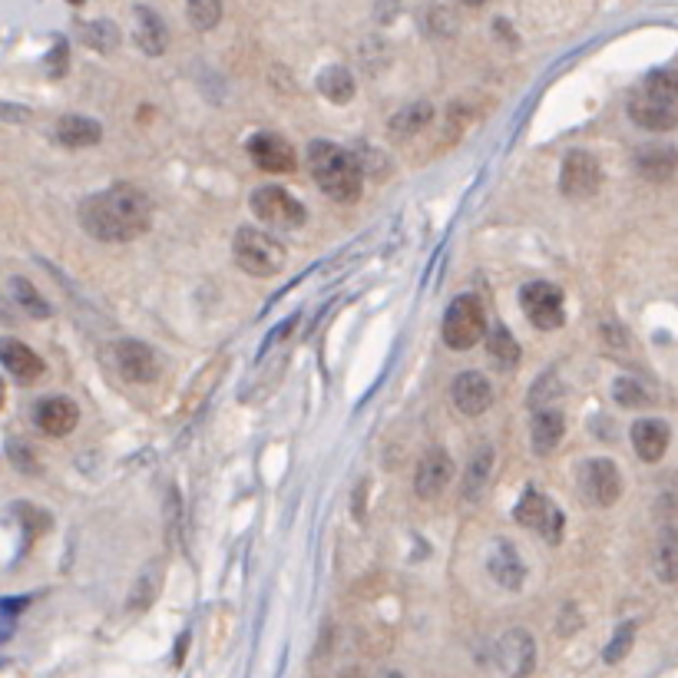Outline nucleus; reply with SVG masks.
Returning <instances> with one entry per match:
<instances>
[{
    "label": "nucleus",
    "instance_id": "obj_36",
    "mask_svg": "<svg viewBox=\"0 0 678 678\" xmlns=\"http://www.w3.org/2000/svg\"><path fill=\"white\" fill-rule=\"evenodd\" d=\"M27 606V599H0V645H4L17 629L20 609Z\"/></svg>",
    "mask_w": 678,
    "mask_h": 678
},
{
    "label": "nucleus",
    "instance_id": "obj_43",
    "mask_svg": "<svg viewBox=\"0 0 678 678\" xmlns=\"http://www.w3.org/2000/svg\"><path fill=\"white\" fill-rule=\"evenodd\" d=\"M0 401H4V384H0Z\"/></svg>",
    "mask_w": 678,
    "mask_h": 678
},
{
    "label": "nucleus",
    "instance_id": "obj_15",
    "mask_svg": "<svg viewBox=\"0 0 678 678\" xmlns=\"http://www.w3.org/2000/svg\"><path fill=\"white\" fill-rule=\"evenodd\" d=\"M249 156H252V163L265 172H292L295 169L292 143L275 133H255L249 139Z\"/></svg>",
    "mask_w": 678,
    "mask_h": 678
},
{
    "label": "nucleus",
    "instance_id": "obj_1",
    "mask_svg": "<svg viewBox=\"0 0 678 678\" xmlns=\"http://www.w3.org/2000/svg\"><path fill=\"white\" fill-rule=\"evenodd\" d=\"M149 222H153V209L136 186H113L80 202V225L100 242L139 239Z\"/></svg>",
    "mask_w": 678,
    "mask_h": 678
},
{
    "label": "nucleus",
    "instance_id": "obj_40",
    "mask_svg": "<svg viewBox=\"0 0 678 678\" xmlns=\"http://www.w3.org/2000/svg\"><path fill=\"white\" fill-rule=\"evenodd\" d=\"M602 335H606V341L612 344V348H629V335L619 325H612V321L609 325H602Z\"/></svg>",
    "mask_w": 678,
    "mask_h": 678
},
{
    "label": "nucleus",
    "instance_id": "obj_9",
    "mask_svg": "<svg viewBox=\"0 0 678 678\" xmlns=\"http://www.w3.org/2000/svg\"><path fill=\"white\" fill-rule=\"evenodd\" d=\"M602 186V166L593 153L586 149H573L563 159V169H559V189L569 199H589L596 196Z\"/></svg>",
    "mask_w": 678,
    "mask_h": 678
},
{
    "label": "nucleus",
    "instance_id": "obj_11",
    "mask_svg": "<svg viewBox=\"0 0 678 678\" xmlns=\"http://www.w3.org/2000/svg\"><path fill=\"white\" fill-rule=\"evenodd\" d=\"M497 669L507 678H530L536 669V642L526 629H507L497 639Z\"/></svg>",
    "mask_w": 678,
    "mask_h": 678
},
{
    "label": "nucleus",
    "instance_id": "obj_41",
    "mask_svg": "<svg viewBox=\"0 0 678 678\" xmlns=\"http://www.w3.org/2000/svg\"><path fill=\"white\" fill-rule=\"evenodd\" d=\"M374 678H404V675H401V672H394V669H384V672H378Z\"/></svg>",
    "mask_w": 678,
    "mask_h": 678
},
{
    "label": "nucleus",
    "instance_id": "obj_30",
    "mask_svg": "<svg viewBox=\"0 0 678 678\" xmlns=\"http://www.w3.org/2000/svg\"><path fill=\"white\" fill-rule=\"evenodd\" d=\"M159 579H163V566H146V573L136 579V589H133V596H129V602L126 606L133 609V612H143V609H149L153 606V599H156V589H159Z\"/></svg>",
    "mask_w": 678,
    "mask_h": 678
},
{
    "label": "nucleus",
    "instance_id": "obj_23",
    "mask_svg": "<svg viewBox=\"0 0 678 678\" xmlns=\"http://www.w3.org/2000/svg\"><path fill=\"white\" fill-rule=\"evenodd\" d=\"M57 139L70 149H83V146H96L103 139V129L90 116H63L57 123Z\"/></svg>",
    "mask_w": 678,
    "mask_h": 678
},
{
    "label": "nucleus",
    "instance_id": "obj_25",
    "mask_svg": "<svg viewBox=\"0 0 678 678\" xmlns=\"http://www.w3.org/2000/svg\"><path fill=\"white\" fill-rule=\"evenodd\" d=\"M354 90H358V83H354L351 70L341 67V63H335V67H325L318 73V93L325 96L328 103H351L354 100Z\"/></svg>",
    "mask_w": 678,
    "mask_h": 678
},
{
    "label": "nucleus",
    "instance_id": "obj_32",
    "mask_svg": "<svg viewBox=\"0 0 678 678\" xmlns=\"http://www.w3.org/2000/svg\"><path fill=\"white\" fill-rule=\"evenodd\" d=\"M612 397L622 407H649L652 404V391L636 378H616L612 384Z\"/></svg>",
    "mask_w": 678,
    "mask_h": 678
},
{
    "label": "nucleus",
    "instance_id": "obj_28",
    "mask_svg": "<svg viewBox=\"0 0 678 678\" xmlns=\"http://www.w3.org/2000/svg\"><path fill=\"white\" fill-rule=\"evenodd\" d=\"M430 120H434V106H430V103H424V100H421V103H407L404 110H397V113H394L391 133H394V136H404V139H407V136H417Z\"/></svg>",
    "mask_w": 678,
    "mask_h": 678
},
{
    "label": "nucleus",
    "instance_id": "obj_2",
    "mask_svg": "<svg viewBox=\"0 0 678 678\" xmlns=\"http://www.w3.org/2000/svg\"><path fill=\"white\" fill-rule=\"evenodd\" d=\"M632 123L649 133H669L678 126V70L649 73L629 96Z\"/></svg>",
    "mask_w": 678,
    "mask_h": 678
},
{
    "label": "nucleus",
    "instance_id": "obj_22",
    "mask_svg": "<svg viewBox=\"0 0 678 678\" xmlns=\"http://www.w3.org/2000/svg\"><path fill=\"white\" fill-rule=\"evenodd\" d=\"M490 576L497 579L503 589H510V593H516V589L523 586L526 566H523L520 553H516L510 543H497V546H493V553H490Z\"/></svg>",
    "mask_w": 678,
    "mask_h": 678
},
{
    "label": "nucleus",
    "instance_id": "obj_26",
    "mask_svg": "<svg viewBox=\"0 0 678 678\" xmlns=\"http://www.w3.org/2000/svg\"><path fill=\"white\" fill-rule=\"evenodd\" d=\"M487 351H490V361L497 364L500 371H510L516 368V361H520V344L510 335V328L497 321V325H490L487 331Z\"/></svg>",
    "mask_w": 678,
    "mask_h": 678
},
{
    "label": "nucleus",
    "instance_id": "obj_20",
    "mask_svg": "<svg viewBox=\"0 0 678 678\" xmlns=\"http://www.w3.org/2000/svg\"><path fill=\"white\" fill-rule=\"evenodd\" d=\"M678 169V153L672 146L665 143H652V146H642L636 153V172L642 179L649 182H665L672 179Z\"/></svg>",
    "mask_w": 678,
    "mask_h": 678
},
{
    "label": "nucleus",
    "instance_id": "obj_34",
    "mask_svg": "<svg viewBox=\"0 0 678 678\" xmlns=\"http://www.w3.org/2000/svg\"><path fill=\"white\" fill-rule=\"evenodd\" d=\"M424 24H427L430 37H454L457 34V14L447 4H430Z\"/></svg>",
    "mask_w": 678,
    "mask_h": 678
},
{
    "label": "nucleus",
    "instance_id": "obj_27",
    "mask_svg": "<svg viewBox=\"0 0 678 678\" xmlns=\"http://www.w3.org/2000/svg\"><path fill=\"white\" fill-rule=\"evenodd\" d=\"M655 576L662 583H678V526H669V530L659 533V543H655Z\"/></svg>",
    "mask_w": 678,
    "mask_h": 678
},
{
    "label": "nucleus",
    "instance_id": "obj_21",
    "mask_svg": "<svg viewBox=\"0 0 678 678\" xmlns=\"http://www.w3.org/2000/svg\"><path fill=\"white\" fill-rule=\"evenodd\" d=\"M566 434V421L556 407H543V411H533V454L536 457H550L559 447V440Z\"/></svg>",
    "mask_w": 678,
    "mask_h": 678
},
{
    "label": "nucleus",
    "instance_id": "obj_13",
    "mask_svg": "<svg viewBox=\"0 0 678 678\" xmlns=\"http://www.w3.org/2000/svg\"><path fill=\"white\" fill-rule=\"evenodd\" d=\"M113 354H116V368H120V374H123L126 381H133V384L156 381L159 361H156V354H153V348H149V344L136 341V338H126V341L116 344Z\"/></svg>",
    "mask_w": 678,
    "mask_h": 678
},
{
    "label": "nucleus",
    "instance_id": "obj_17",
    "mask_svg": "<svg viewBox=\"0 0 678 678\" xmlns=\"http://www.w3.org/2000/svg\"><path fill=\"white\" fill-rule=\"evenodd\" d=\"M80 421V411L70 397H43L34 407V424L47 437H67Z\"/></svg>",
    "mask_w": 678,
    "mask_h": 678
},
{
    "label": "nucleus",
    "instance_id": "obj_18",
    "mask_svg": "<svg viewBox=\"0 0 678 678\" xmlns=\"http://www.w3.org/2000/svg\"><path fill=\"white\" fill-rule=\"evenodd\" d=\"M669 440L672 430L659 417H642V421L632 424V447H636L639 460H645V464H659L665 450H669Z\"/></svg>",
    "mask_w": 678,
    "mask_h": 678
},
{
    "label": "nucleus",
    "instance_id": "obj_37",
    "mask_svg": "<svg viewBox=\"0 0 678 678\" xmlns=\"http://www.w3.org/2000/svg\"><path fill=\"white\" fill-rule=\"evenodd\" d=\"M351 156H354V163H358L361 176H364V172H371V176H384V172H387V159L378 153V149H371V146H358Z\"/></svg>",
    "mask_w": 678,
    "mask_h": 678
},
{
    "label": "nucleus",
    "instance_id": "obj_33",
    "mask_svg": "<svg viewBox=\"0 0 678 678\" xmlns=\"http://www.w3.org/2000/svg\"><path fill=\"white\" fill-rule=\"evenodd\" d=\"M10 288H14V298H17V305L27 311V315H34V318H47L50 315V305H47V298H43L34 285L27 282V278H14L10 282Z\"/></svg>",
    "mask_w": 678,
    "mask_h": 678
},
{
    "label": "nucleus",
    "instance_id": "obj_4",
    "mask_svg": "<svg viewBox=\"0 0 678 678\" xmlns=\"http://www.w3.org/2000/svg\"><path fill=\"white\" fill-rule=\"evenodd\" d=\"M232 249H235V262L249 275L272 278L285 268V245H278L275 235L255 229V225H245V229L235 232Z\"/></svg>",
    "mask_w": 678,
    "mask_h": 678
},
{
    "label": "nucleus",
    "instance_id": "obj_31",
    "mask_svg": "<svg viewBox=\"0 0 678 678\" xmlns=\"http://www.w3.org/2000/svg\"><path fill=\"white\" fill-rule=\"evenodd\" d=\"M186 17L196 30H215L222 20V0H186Z\"/></svg>",
    "mask_w": 678,
    "mask_h": 678
},
{
    "label": "nucleus",
    "instance_id": "obj_12",
    "mask_svg": "<svg viewBox=\"0 0 678 678\" xmlns=\"http://www.w3.org/2000/svg\"><path fill=\"white\" fill-rule=\"evenodd\" d=\"M450 480H454V460H450L447 450L434 447L427 450L414 470V493L421 500H437L450 487Z\"/></svg>",
    "mask_w": 678,
    "mask_h": 678
},
{
    "label": "nucleus",
    "instance_id": "obj_29",
    "mask_svg": "<svg viewBox=\"0 0 678 678\" xmlns=\"http://www.w3.org/2000/svg\"><path fill=\"white\" fill-rule=\"evenodd\" d=\"M120 27L113 24V20H93V24L83 27V43L90 50H100V53H113L116 47H120Z\"/></svg>",
    "mask_w": 678,
    "mask_h": 678
},
{
    "label": "nucleus",
    "instance_id": "obj_8",
    "mask_svg": "<svg viewBox=\"0 0 678 678\" xmlns=\"http://www.w3.org/2000/svg\"><path fill=\"white\" fill-rule=\"evenodd\" d=\"M520 305H523V315L530 318V325H536L540 331L563 328V321H566L563 292H559L556 285H550V282H530V285H523Z\"/></svg>",
    "mask_w": 678,
    "mask_h": 678
},
{
    "label": "nucleus",
    "instance_id": "obj_24",
    "mask_svg": "<svg viewBox=\"0 0 678 678\" xmlns=\"http://www.w3.org/2000/svg\"><path fill=\"white\" fill-rule=\"evenodd\" d=\"M490 473H493V447L480 444L477 454L470 457V464L464 470V500L477 503L483 497V490H487V483H490Z\"/></svg>",
    "mask_w": 678,
    "mask_h": 678
},
{
    "label": "nucleus",
    "instance_id": "obj_14",
    "mask_svg": "<svg viewBox=\"0 0 678 678\" xmlns=\"http://www.w3.org/2000/svg\"><path fill=\"white\" fill-rule=\"evenodd\" d=\"M129 30H133L136 47L146 53V57H163L169 47V30L163 24V17L156 14L153 7L136 4L133 17H129Z\"/></svg>",
    "mask_w": 678,
    "mask_h": 678
},
{
    "label": "nucleus",
    "instance_id": "obj_6",
    "mask_svg": "<svg viewBox=\"0 0 678 678\" xmlns=\"http://www.w3.org/2000/svg\"><path fill=\"white\" fill-rule=\"evenodd\" d=\"M252 212L258 222L272 225V229H301L308 219L305 206L292 196V192L278 186H262L252 192Z\"/></svg>",
    "mask_w": 678,
    "mask_h": 678
},
{
    "label": "nucleus",
    "instance_id": "obj_19",
    "mask_svg": "<svg viewBox=\"0 0 678 678\" xmlns=\"http://www.w3.org/2000/svg\"><path fill=\"white\" fill-rule=\"evenodd\" d=\"M0 364L14 374L20 384H34L43 374V361L34 348H27L24 341L17 338H0Z\"/></svg>",
    "mask_w": 678,
    "mask_h": 678
},
{
    "label": "nucleus",
    "instance_id": "obj_42",
    "mask_svg": "<svg viewBox=\"0 0 678 678\" xmlns=\"http://www.w3.org/2000/svg\"><path fill=\"white\" fill-rule=\"evenodd\" d=\"M460 4H464V7H483L487 0H460Z\"/></svg>",
    "mask_w": 678,
    "mask_h": 678
},
{
    "label": "nucleus",
    "instance_id": "obj_10",
    "mask_svg": "<svg viewBox=\"0 0 678 678\" xmlns=\"http://www.w3.org/2000/svg\"><path fill=\"white\" fill-rule=\"evenodd\" d=\"M513 516H516V523L526 526V530L543 533L546 543H559V536H563V513H559L556 503L546 500L536 487H526Z\"/></svg>",
    "mask_w": 678,
    "mask_h": 678
},
{
    "label": "nucleus",
    "instance_id": "obj_38",
    "mask_svg": "<svg viewBox=\"0 0 678 678\" xmlns=\"http://www.w3.org/2000/svg\"><path fill=\"white\" fill-rule=\"evenodd\" d=\"M553 397H559V384L553 374H543L540 381H536V387L530 391V407L533 411H543V407H550Z\"/></svg>",
    "mask_w": 678,
    "mask_h": 678
},
{
    "label": "nucleus",
    "instance_id": "obj_16",
    "mask_svg": "<svg viewBox=\"0 0 678 678\" xmlns=\"http://www.w3.org/2000/svg\"><path fill=\"white\" fill-rule=\"evenodd\" d=\"M454 404H457V411L460 414H467V417H480V414H487L490 411V404H493V384L483 378L480 371H464V374H457V381H454Z\"/></svg>",
    "mask_w": 678,
    "mask_h": 678
},
{
    "label": "nucleus",
    "instance_id": "obj_3",
    "mask_svg": "<svg viewBox=\"0 0 678 678\" xmlns=\"http://www.w3.org/2000/svg\"><path fill=\"white\" fill-rule=\"evenodd\" d=\"M308 166H311V176L321 189H325V196L338 199V202H354L361 196V169L354 163V156L348 149H338L331 143H311L308 146Z\"/></svg>",
    "mask_w": 678,
    "mask_h": 678
},
{
    "label": "nucleus",
    "instance_id": "obj_39",
    "mask_svg": "<svg viewBox=\"0 0 678 678\" xmlns=\"http://www.w3.org/2000/svg\"><path fill=\"white\" fill-rule=\"evenodd\" d=\"M30 457H34V454H30V447H27V444H17V440H14V444H10V460H14V464H17L20 470L34 473V470H37V464H34V460H30Z\"/></svg>",
    "mask_w": 678,
    "mask_h": 678
},
{
    "label": "nucleus",
    "instance_id": "obj_7",
    "mask_svg": "<svg viewBox=\"0 0 678 678\" xmlns=\"http://www.w3.org/2000/svg\"><path fill=\"white\" fill-rule=\"evenodd\" d=\"M576 480L583 497L593 503V507H612V503L622 497V473L606 457L583 460L576 470Z\"/></svg>",
    "mask_w": 678,
    "mask_h": 678
},
{
    "label": "nucleus",
    "instance_id": "obj_35",
    "mask_svg": "<svg viewBox=\"0 0 678 678\" xmlns=\"http://www.w3.org/2000/svg\"><path fill=\"white\" fill-rule=\"evenodd\" d=\"M632 642H636V622H622V626L616 629V636H612L606 649H602V659H606L609 665L622 662L629 655Z\"/></svg>",
    "mask_w": 678,
    "mask_h": 678
},
{
    "label": "nucleus",
    "instance_id": "obj_5",
    "mask_svg": "<svg viewBox=\"0 0 678 678\" xmlns=\"http://www.w3.org/2000/svg\"><path fill=\"white\" fill-rule=\"evenodd\" d=\"M444 344L450 351H467L473 348L483 335H487V315H483V305L473 295H457L450 301L447 315H444Z\"/></svg>",
    "mask_w": 678,
    "mask_h": 678
}]
</instances>
